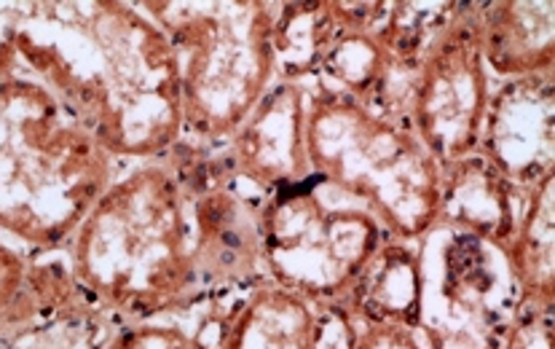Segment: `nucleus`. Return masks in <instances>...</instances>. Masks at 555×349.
I'll return each mask as SVG.
<instances>
[{
	"instance_id": "1",
	"label": "nucleus",
	"mask_w": 555,
	"mask_h": 349,
	"mask_svg": "<svg viewBox=\"0 0 555 349\" xmlns=\"http://www.w3.org/2000/svg\"><path fill=\"white\" fill-rule=\"evenodd\" d=\"M16 52L22 73L41 81L118 165L162 159L183 140L178 54L140 3H25Z\"/></svg>"
},
{
	"instance_id": "2",
	"label": "nucleus",
	"mask_w": 555,
	"mask_h": 349,
	"mask_svg": "<svg viewBox=\"0 0 555 349\" xmlns=\"http://www.w3.org/2000/svg\"><path fill=\"white\" fill-rule=\"evenodd\" d=\"M62 253L89 307L113 325L202 303L189 196L169 154L118 172Z\"/></svg>"
},
{
	"instance_id": "3",
	"label": "nucleus",
	"mask_w": 555,
	"mask_h": 349,
	"mask_svg": "<svg viewBox=\"0 0 555 349\" xmlns=\"http://www.w3.org/2000/svg\"><path fill=\"white\" fill-rule=\"evenodd\" d=\"M121 167L41 81H0V234L11 245L65 250Z\"/></svg>"
},
{
	"instance_id": "4",
	"label": "nucleus",
	"mask_w": 555,
	"mask_h": 349,
	"mask_svg": "<svg viewBox=\"0 0 555 349\" xmlns=\"http://www.w3.org/2000/svg\"><path fill=\"white\" fill-rule=\"evenodd\" d=\"M180 65L183 140L220 148L280 78L276 3L143 0Z\"/></svg>"
},
{
	"instance_id": "5",
	"label": "nucleus",
	"mask_w": 555,
	"mask_h": 349,
	"mask_svg": "<svg viewBox=\"0 0 555 349\" xmlns=\"http://www.w3.org/2000/svg\"><path fill=\"white\" fill-rule=\"evenodd\" d=\"M309 83L311 172L365 205L392 240L418 242L438 223L443 170L403 124L347 89Z\"/></svg>"
},
{
	"instance_id": "6",
	"label": "nucleus",
	"mask_w": 555,
	"mask_h": 349,
	"mask_svg": "<svg viewBox=\"0 0 555 349\" xmlns=\"http://www.w3.org/2000/svg\"><path fill=\"white\" fill-rule=\"evenodd\" d=\"M266 283L296 293L320 312L344 301L389 240L365 205L311 174L258 205Z\"/></svg>"
},
{
	"instance_id": "7",
	"label": "nucleus",
	"mask_w": 555,
	"mask_h": 349,
	"mask_svg": "<svg viewBox=\"0 0 555 349\" xmlns=\"http://www.w3.org/2000/svg\"><path fill=\"white\" fill-rule=\"evenodd\" d=\"M416 334L427 349H502L518 309L505 250L451 227L418 242Z\"/></svg>"
},
{
	"instance_id": "8",
	"label": "nucleus",
	"mask_w": 555,
	"mask_h": 349,
	"mask_svg": "<svg viewBox=\"0 0 555 349\" xmlns=\"http://www.w3.org/2000/svg\"><path fill=\"white\" fill-rule=\"evenodd\" d=\"M478 5L454 3L418 60L408 105V129L440 170L478 151L494 81L478 38Z\"/></svg>"
},
{
	"instance_id": "9",
	"label": "nucleus",
	"mask_w": 555,
	"mask_h": 349,
	"mask_svg": "<svg viewBox=\"0 0 555 349\" xmlns=\"http://www.w3.org/2000/svg\"><path fill=\"white\" fill-rule=\"evenodd\" d=\"M185 185L194 232L196 280L202 303L209 298L245 296L266 283L260 261V196L236 183L218 161L215 148L185 140L169 151Z\"/></svg>"
},
{
	"instance_id": "10",
	"label": "nucleus",
	"mask_w": 555,
	"mask_h": 349,
	"mask_svg": "<svg viewBox=\"0 0 555 349\" xmlns=\"http://www.w3.org/2000/svg\"><path fill=\"white\" fill-rule=\"evenodd\" d=\"M306 111L309 83L276 78L242 127L215 148L223 170L260 199L309 180Z\"/></svg>"
},
{
	"instance_id": "11",
	"label": "nucleus",
	"mask_w": 555,
	"mask_h": 349,
	"mask_svg": "<svg viewBox=\"0 0 555 349\" xmlns=\"http://www.w3.org/2000/svg\"><path fill=\"white\" fill-rule=\"evenodd\" d=\"M475 154L520 199L555 172V70L494 81Z\"/></svg>"
},
{
	"instance_id": "12",
	"label": "nucleus",
	"mask_w": 555,
	"mask_h": 349,
	"mask_svg": "<svg viewBox=\"0 0 555 349\" xmlns=\"http://www.w3.org/2000/svg\"><path fill=\"white\" fill-rule=\"evenodd\" d=\"M87 314L100 312L78 290L65 253L30 256L0 234V328H30Z\"/></svg>"
},
{
	"instance_id": "13",
	"label": "nucleus",
	"mask_w": 555,
	"mask_h": 349,
	"mask_svg": "<svg viewBox=\"0 0 555 349\" xmlns=\"http://www.w3.org/2000/svg\"><path fill=\"white\" fill-rule=\"evenodd\" d=\"M478 38L491 81L555 70L553 0H491L478 5Z\"/></svg>"
},
{
	"instance_id": "14",
	"label": "nucleus",
	"mask_w": 555,
	"mask_h": 349,
	"mask_svg": "<svg viewBox=\"0 0 555 349\" xmlns=\"http://www.w3.org/2000/svg\"><path fill=\"white\" fill-rule=\"evenodd\" d=\"M327 318L296 293L263 283L223 314L212 349H325Z\"/></svg>"
},
{
	"instance_id": "15",
	"label": "nucleus",
	"mask_w": 555,
	"mask_h": 349,
	"mask_svg": "<svg viewBox=\"0 0 555 349\" xmlns=\"http://www.w3.org/2000/svg\"><path fill=\"white\" fill-rule=\"evenodd\" d=\"M520 202L500 172L473 154L443 170L435 227L462 229L505 250L518 223Z\"/></svg>"
},
{
	"instance_id": "16",
	"label": "nucleus",
	"mask_w": 555,
	"mask_h": 349,
	"mask_svg": "<svg viewBox=\"0 0 555 349\" xmlns=\"http://www.w3.org/2000/svg\"><path fill=\"white\" fill-rule=\"evenodd\" d=\"M418 261L416 247L389 236L367 261L352 290L331 314L338 323H403L416 328Z\"/></svg>"
},
{
	"instance_id": "17",
	"label": "nucleus",
	"mask_w": 555,
	"mask_h": 349,
	"mask_svg": "<svg viewBox=\"0 0 555 349\" xmlns=\"http://www.w3.org/2000/svg\"><path fill=\"white\" fill-rule=\"evenodd\" d=\"M505 258L518 303L555 307V172L545 174L520 202Z\"/></svg>"
},
{
	"instance_id": "18",
	"label": "nucleus",
	"mask_w": 555,
	"mask_h": 349,
	"mask_svg": "<svg viewBox=\"0 0 555 349\" xmlns=\"http://www.w3.org/2000/svg\"><path fill=\"white\" fill-rule=\"evenodd\" d=\"M220 320H202L199 328L180 320H145L124 323L107 331L105 339L94 349H212L220 334Z\"/></svg>"
},
{
	"instance_id": "19",
	"label": "nucleus",
	"mask_w": 555,
	"mask_h": 349,
	"mask_svg": "<svg viewBox=\"0 0 555 349\" xmlns=\"http://www.w3.org/2000/svg\"><path fill=\"white\" fill-rule=\"evenodd\" d=\"M116 328L100 314L30 325V328H0V349H94Z\"/></svg>"
},
{
	"instance_id": "20",
	"label": "nucleus",
	"mask_w": 555,
	"mask_h": 349,
	"mask_svg": "<svg viewBox=\"0 0 555 349\" xmlns=\"http://www.w3.org/2000/svg\"><path fill=\"white\" fill-rule=\"evenodd\" d=\"M502 349H555V307L518 303Z\"/></svg>"
},
{
	"instance_id": "21",
	"label": "nucleus",
	"mask_w": 555,
	"mask_h": 349,
	"mask_svg": "<svg viewBox=\"0 0 555 349\" xmlns=\"http://www.w3.org/2000/svg\"><path fill=\"white\" fill-rule=\"evenodd\" d=\"M336 320V318H333ZM344 349H427L416 328L403 323H338Z\"/></svg>"
},
{
	"instance_id": "22",
	"label": "nucleus",
	"mask_w": 555,
	"mask_h": 349,
	"mask_svg": "<svg viewBox=\"0 0 555 349\" xmlns=\"http://www.w3.org/2000/svg\"><path fill=\"white\" fill-rule=\"evenodd\" d=\"M22 11H25V3H14V0L0 3V81L22 73L20 52H16Z\"/></svg>"
}]
</instances>
